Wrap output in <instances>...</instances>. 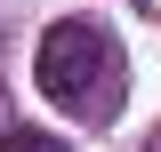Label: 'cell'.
<instances>
[{"label":"cell","mask_w":161,"mask_h":152,"mask_svg":"<svg viewBox=\"0 0 161 152\" xmlns=\"http://www.w3.org/2000/svg\"><path fill=\"white\" fill-rule=\"evenodd\" d=\"M0 152H64V136H40V128H8Z\"/></svg>","instance_id":"7a4b0ae2"},{"label":"cell","mask_w":161,"mask_h":152,"mask_svg":"<svg viewBox=\"0 0 161 152\" xmlns=\"http://www.w3.org/2000/svg\"><path fill=\"white\" fill-rule=\"evenodd\" d=\"M32 80H40V96H48L57 112H73V120H113L121 96H129V72H121L113 32L89 24V16H64V24L40 32V48H32Z\"/></svg>","instance_id":"6da1fadb"}]
</instances>
